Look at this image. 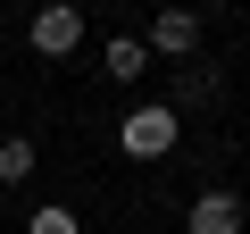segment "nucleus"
<instances>
[{
  "instance_id": "1",
  "label": "nucleus",
  "mask_w": 250,
  "mask_h": 234,
  "mask_svg": "<svg viewBox=\"0 0 250 234\" xmlns=\"http://www.w3.org/2000/svg\"><path fill=\"white\" fill-rule=\"evenodd\" d=\"M175 134H184L175 100H134V109L117 117V142H125V159H167V151H175Z\"/></svg>"
},
{
  "instance_id": "2",
  "label": "nucleus",
  "mask_w": 250,
  "mask_h": 234,
  "mask_svg": "<svg viewBox=\"0 0 250 234\" xmlns=\"http://www.w3.org/2000/svg\"><path fill=\"white\" fill-rule=\"evenodd\" d=\"M25 42H34L42 59H75V42H83V17L67 9V0H50V9H42V17L25 25Z\"/></svg>"
},
{
  "instance_id": "3",
  "label": "nucleus",
  "mask_w": 250,
  "mask_h": 234,
  "mask_svg": "<svg viewBox=\"0 0 250 234\" xmlns=\"http://www.w3.org/2000/svg\"><path fill=\"white\" fill-rule=\"evenodd\" d=\"M150 59H200V17L192 9H159L150 17Z\"/></svg>"
},
{
  "instance_id": "4",
  "label": "nucleus",
  "mask_w": 250,
  "mask_h": 234,
  "mask_svg": "<svg viewBox=\"0 0 250 234\" xmlns=\"http://www.w3.org/2000/svg\"><path fill=\"white\" fill-rule=\"evenodd\" d=\"M184 226H192V234H242V201H233V192H200Z\"/></svg>"
},
{
  "instance_id": "5",
  "label": "nucleus",
  "mask_w": 250,
  "mask_h": 234,
  "mask_svg": "<svg viewBox=\"0 0 250 234\" xmlns=\"http://www.w3.org/2000/svg\"><path fill=\"white\" fill-rule=\"evenodd\" d=\"M100 67H108L117 84H142V67H150V42H134V34H117V42L100 50Z\"/></svg>"
},
{
  "instance_id": "6",
  "label": "nucleus",
  "mask_w": 250,
  "mask_h": 234,
  "mask_svg": "<svg viewBox=\"0 0 250 234\" xmlns=\"http://www.w3.org/2000/svg\"><path fill=\"white\" fill-rule=\"evenodd\" d=\"M25 176H34V142H25V134H9V142H0V192L25 184Z\"/></svg>"
},
{
  "instance_id": "7",
  "label": "nucleus",
  "mask_w": 250,
  "mask_h": 234,
  "mask_svg": "<svg viewBox=\"0 0 250 234\" xmlns=\"http://www.w3.org/2000/svg\"><path fill=\"white\" fill-rule=\"evenodd\" d=\"M217 92V67L208 59H184V84H175V100H208Z\"/></svg>"
},
{
  "instance_id": "8",
  "label": "nucleus",
  "mask_w": 250,
  "mask_h": 234,
  "mask_svg": "<svg viewBox=\"0 0 250 234\" xmlns=\"http://www.w3.org/2000/svg\"><path fill=\"white\" fill-rule=\"evenodd\" d=\"M25 234H83V226H75V209H59V201H50V209H34V226H25Z\"/></svg>"
},
{
  "instance_id": "9",
  "label": "nucleus",
  "mask_w": 250,
  "mask_h": 234,
  "mask_svg": "<svg viewBox=\"0 0 250 234\" xmlns=\"http://www.w3.org/2000/svg\"><path fill=\"white\" fill-rule=\"evenodd\" d=\"M0 201H9V192H0Z\"/></svg>"
}]
</instances>
